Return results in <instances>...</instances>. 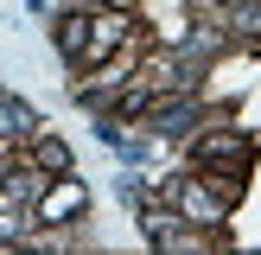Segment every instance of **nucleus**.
Listing matches in <instances>:
<instances>
[{
	"instance_id": "nucleus-1",
	"label": "nucleus",
	"mask_w": 261,
	"mask_h": 255,
	"mask_svg": "<svg viewBox=\"0 0 261 255\" xmlns=\"http://www.w3.org/2000/svg\"><path fill=\"white\" fill-rule=\"evenodd\" d=\"M83 211V185H76V178H64V185H51L45 198H38V217H45V223H64V217H76Z\"/></svg>"
},
{
	"instance_id": "nucleus-2",
	"label": "nucleus",
	"mask_w": 261,
	"mask_h": 255,
	"mask_svg": "<svg viewBox=\"0 0 261 255\" xmlns=\"http://www.w3.org/2000/svg\"><path fill=\"white\" fill-rule=\"evenodd\" d=\"M96 26V32L83 38V64H96V58H109L115 45H121V19H115V13H102V19H89Z\"/></svg>"
},
{
	"instance_id": "nucleus-3",
	"label": "nucleus",
	"mask_w": 261,
	"mask_h": 255,
	"mask_svg": "<svg viewBox=\"0 0 261 255\" xmlns=\"http://www.w3.org/2000/svg\"><path fill=\"white\" fill-rule=\"evenodd\" d=\"M25 128H32V109H25V102H13V96H0V140L25 134Z\"/></svg>"
},
{
	"instance_id": "nucleus-4",
	"label": "nucleus",
	"mask_w": 261,
	"mask_h": 255,
	"mask_svg": "<svg viewBox=\"0 0 261 255\" xmlns=\"http://www.w3.org/2000/svg\"><path fill=\"white\" fill-rule=\"evenodd\" d=\"M185 211L198 217V223H217V217H223V204H217L211 191H198V185H185Z\"/></svg>"
},
{
	"instance_id": "nucleus-5",
	"label": "nucleus",
	"mask_w": 261,
	"mask_h": 255,
	"mask_svg": "<svg viewBox=\"0 0 261 255\" xmlns=\"http://www.w3.org/2000/svg\"><path fill=\"white\" fill-rule=\"evenodd\" d=\"M58 45L70 51V58H83V19H64L58 26Z\"/></svg>"
},
{
	"instance_id": "nucleus-6",
	"label": "nucleus",
	"mask_w": 261,
	"mask_h": 255,
	"mask_svg": "<svg viewBox=\"0 0 261 255\" xmlns=\"http://www.w3.org/2000/svg\"><path fill=\"white\" fill-rule=\"evenodd\" d=\"M38 166H51V172H64V166H70V147H64V140H45V147H38Z\"/></svg>"
}]
</instances>
